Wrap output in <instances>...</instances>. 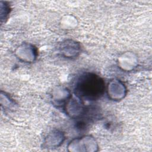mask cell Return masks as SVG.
<instances>
[{
    "instance_id": "6da1fadb",
    "label": "cell",
    "mask_w": 152,
    "mask_h": 152,
    "mask_svg": "<svg viewBox=\"0 0 152 152\" xmlns=\"http://www.w3.org/2000/svg\"><path fill=\"white\" fill-rule=\"evenodd\" d=\"M104 86L103 79L97 74L84 73L76 82L75 93L81 100H96L103 96L105 89Z\"/></svg>"
}]
</instances>
